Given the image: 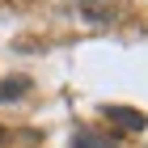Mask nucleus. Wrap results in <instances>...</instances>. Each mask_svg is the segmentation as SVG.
Masks as SVG:
<instances>
[{
    "instance_id": "2",
    "label": "nucleus",
    "mask_w": 148,
    "mask_h": 148,
    "mask_svg": "<svg viewBox=\"0 0 148 148\" xmlns=\"http://www.w3.org/2000/svg\"><path fill=\"white\" fill-rule=\"evenodd\" d=\"M72 148H119V144H114V136H97V131H76Z\"/></svg>"
},
{
    "instance_id": "1",
    "label": "nucleus",
    "mask_w": 148,
    "mask_h": 148,
    "mask_svg": "<svg viewBox=\"0 0 148 148\" xmlns=\"http://www.w3.org/2000/svg\"><path fill=\"white\" fill-rule=\"evenodd\" d=\"M106 119L119 123L123 131H144V114H140V110H127V106H106Z\"/></svg>"
},
{
    "instance_id": "3",
    "label": "nucleus",
    "mask_w": 148,
    "mask_h": 148,
    "mask_svg": "<svg viewBox=\"0 0 148 148\" xmlns=\"http://www.w3.org/2000/svg\"><path fill=\"white\" fill-rule=\"evenodd\" d=\"M25 89H30V80H0V102L4 97H21Z\"/></svg>"
}]
</instances>
